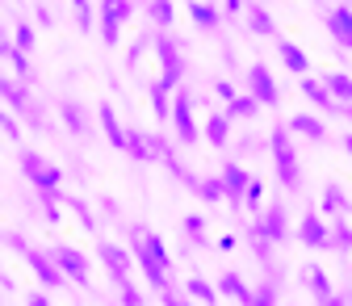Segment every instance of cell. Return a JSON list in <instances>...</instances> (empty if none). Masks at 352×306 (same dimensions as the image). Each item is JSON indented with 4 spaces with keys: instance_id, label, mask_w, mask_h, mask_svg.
<instances>
[{
    "instance_id": "obj_1",
    "label": "cell",
    "mask_w": 352,
    "mask_h": 306,
    "mask_svg": "<svg viewBox=\"0 0 352 306\" xmlns=\"http://www.w3.org/2000/svg\"><path fill=\"white\" fill-rule=\"evenodd\" d=\"M126 235H130V252H135V265L143 269L147 285L155 294H164L172 285V252H168V243L147 227H130Z\"/></svg>"
},
{
    "instance_id": "obj_24",
    "label": "cell",
    "mask_w": 352,
    "mask_h": 306,
    "mask_svg": "<svg viewBox=\"0 0 352 306\" xmlns=\"http://www.w3.org/2000/svg\"><path fill=\"white\" fill-rule=\"evenodd\" d=\"M201 139H206L210 147L223 151V147H227V139H231V118H227V113H210V118H206V126H201Z\"/></svg>"
},
{
    "instance_id": "obj_47",
    "label": "cell",
    "mask_w": 352,
    "mask_h": 306,
    "mask_svg": "<svg viewBox=\"0 0 352 306\" xmlns=\"http://www.w3.org/2000/svg\"><path fill=\"white\" fill-rule=\"evenodd\" d=\"M160 302H164V306H181V302H189V294H176V289L168 285V289L160 294Z\"/></svg>"
},
{
    "instance_id": "obj_7",
    "label": "cell",
    "mask_w": 352,
    "mask_h": 306,
    "mask_svg": "<svg viewBox=\"0 0 352 306\" xmlns=\"http://www.w3.org/2000/svg\"><path fill=\"white\" fill-rule=\"evenodd\" d=\"M135 17V0H101L97 5V25H101V42L118 47L122 42V25Z\"/></svg>"
},
{
    "instance_id": "obj_15",
    "label": "cell",
    "mask_w": 352,
    "mask_h": 306,
    "mask_svg": "<svg viewBox=\"0 0 352 306\" xmlns=\"http://www.w3.org/2000/svg\"><path fill=\"white\" fill-rule=\"evenodd\" d=\"M218 177H223V189H227V201H231V210H235V214H243V189H248V181H252V172H248L243 164L227 160Z\"/></svg>"
},
{
    "instance_id": "obj_27",
    "label": "cell",
    "mask_w": 352,
    "mask_h": 306,
    "mask_svg": "<svg viewBox=\"0 0 352 306\" xmlns=\"http://www.w3.org/2000/svg\"><path fill=\"white\" fill-rule=\"evenodd\" d=\"M302 277H306V285H311V298H315V302H331V294H336V289H331V277H327L319 265H306V269H302Z\"/></svg>"
},
{
    "instance_id": "obj_29",
    "label": "cell",
    "mask_w": 352,
    "mask_h": 306,
    "mask_svg": "<svg viewBox=\"0 0 352 306\" xmlns=\"http://www.w3.org/2000/svg\"><path fill=\"white\" fill-rule=\"evenodd\" d=\"M147 97H151V109H155V122H172V93L164 89L160 80L147 84Z\"/></svg>"
},
{
    "instance_id": "obj_8",
    "label": "cell",
    "mask_w": 352,
    "mask_h": 306,
    "mask_svg": "<svg viewBox=\"0 0 352 306\" xmlns=\"http://www.w3.org/2000/svg\"><path fill=\"white\" fill-rule=\"evenodd\" d=\"M172 130H176L181 147H193L201 139V126L193 122V93H185V89H176V97H172Z\"/></svg>"
},
{
    "instance_id": "obj_20",
    "label": "cell",
    "mask_w": 352,
    "mask_h": 306,
    "mask_svg": "<svg viewBox=\"0 0 352 306\" xmlns=\"http://www.w3.org/2000/svg\"><path fill=\"white\" fill-rule=\"evenodd\" d=\"M97 122H101V130H105V139H109L118 151H126V139H130V130L118 122V113H113V105H109V101H101V105H97Z\"/></svg>"
},
{
    "instance_id": "obj_12",
    "label": "cell",
    "mask_w": 352,
    "mask_h": 306,
    "mask_svg": "<svg viewBox=\"0 0 352 306\" xmlns=\"http://www.w3.org/2000/svg\"><path fill=\"white\" fill-rule=\"evenodd\" d=\"M51 256L59 260V269H63L76 285H84V289L93 285V265H88V256H84L76 243H59V248H51Z\"/></svg>"
},
{
    "instance_id": "obj_18",
    "label": "cell",
    "mask_w": 352,
    "mask_h": 306,
    "mask_svg": "<svg viewBox=\"0 0 352 306\" xmlns=\"http://www.w3.org/2000/svg\"><path fill=\"white\" fill-rule=\"evenodd\" d=\"M323 25H327V34L336 38V47L352 51V9H348V5L327 9V13H323Z\"/></svg>"
},
{
    "instance_id": "obj_46",
    "label": "cell",
    "mask_w": 352,
    "mask_h": 306,
    "mask_svg": "<svg viewBox=\"0 0 352 306\" xmlns=\"http://www.w3.org/2000/svg\"><path fill=\"white\" fill-rule=\"evenodd\" d=\"M214 93H218V101H223V105L239 97V93H235V84H231V80H223V76H218V80H214Z\"/></svg>"
},
{
    "instance_id": "obj_43",
    "label": "cell",
    "mask_w": 352,
    "mask_h": 306,
    "mask_svg": "<svg viewBox=\"0 0 352 306\" xmlns=\"http://www.w3.org/2000/svg\"><path fill=\"white\" fill-rule=\"evenodd\" d=\"M147 47H151V34H143V38H135L126 47V67H139V59L147 55Z\"/></svg>"
},
{
    "instance_id": "obj_42",
    "label": "cell",
    "mask_w": 352,
    "mask_h": 306,
    "mask_svg": "<svg viewBox=\"0 0 352 306\" xmlns=\"http://www.w3.org/2000/svg\"><path fill=\"white\" fill-rule=\"evenodd\" d=\"M72 5H76V25H80V34H88V30L97 25V9L88 5V0H72Z\"/></svg>"
},
{
    "instance_id": "obj_32",
    "label": "cell",
    "mask_w": 352,
    "mask_h": 306,
    "mask_svg": "<svg viewBox=\"0 0 352 306\" xmlns=\"http://www.w3.org/2000/svg\"><path fill=\"white\" fill-rule=\"evenodd\" d=\"M185 294L197 298V302H206V306H214L218 298H223V294H218V285H210L206 277H189V281H185Z\"/></svg>"
},
{
    "instance_id": "obj_11",
    "label": "cell",
    "mask_w": 352,
    "mask_h": 306,
    "mask_svg": "<svg viewBox=\"0 0 352 306\" xmlns=\"http://www.w3.org/2000/svg\"><path fill=\"white\" fill-rule=\"evenodd\" d=\"M168 151H172V143L160 135H147V130H130V139H126V155L143 160V164H164Z\"/></svg>"
},
{
    "instance_id": "obj_23",
    "label": "cell",
    "mask_w": 352,
    "mask_h": 306,
    "mask_svg": "<svg viewBox=\"0 0 352 306\" xmlns=\"http://www.w3.org/2000/svg\"><path fill=\"white\" fill-rule=\"evenodd\" d=\"M243 243L252 248V256H256V265H264V269H273V248H277V243H273V239H264V235L256 231V223H248V227H243Z\"/></svg>"
},
{
    "instance_id": "obj_25",
    "label": "cell",
    "mask_w": 352,
    "mask_h": 306,
    "mask_svg": "<svg viewBox=\"0 0 352 306\" xmlns=\"http://www.w3.org/2000/svg\"><path fill=\"white\" fill-rule=\"evenodd\" d=\"M218 294H223V298H235V302H243V306H256V289H248V281H243L239 273H223V277H218Z\"/></svg>"
},
{
    "instance_id": "obj_26",
    "label": "cell",
    "mask_w": 352,
    "mask_h": 306,
    "mask_svg": "<svg viewBox=\"0 0 352 306\" xmlns=\"http://www.w3.org/2000/svg\"><path fill=\"white\" fill-rule=\"evenodd\" d=\"M243 17H248V30H252V34H260V38H277V21L269 17V9H264V5H248Z\"/></svg>"
},
{
    "instance_id": "obj_49",
    "label": "cell",
    "mask_w": 352,
    "mask_h": 306,
    "mask_svg": "<svg viewBox=\"0 0 352 306\" xmlns=\"http://www.w3.org/2000/svg\"><path fill=\"white\" fill-rule=\"evenodd\" d=\"M243 9H248L243 0H223V13H227V17H243Z\"/></svg>"
},
{
    "instance_id": "obj_33",
    "label": "cell",
    "mask_w": 352,
    "mask_h": 306,
    "mask_svg": "<svg viewBox=\"0 0 352 306\" xmlns=\"http://www.w3.org/2000/svg\"><path fill=\"white\" fill-rule=\"evenodd\" d=\"M147 17L155 21V30H168L176 21V9H172V0H147Z\"/></svg>"
},
{
    "instance_id": "obj_10",
    "label": "cell",
    "mask_w": 352,
    "mask_h": 306,
    "mask_svg": "<svg viewBox=\"0 0 352 306\" xmlns=\"http://www.w3.org/2000/svg\"><path fill=\"white\" fill-rule=\"evenodd\" d=\"M248 93L260 101V109H277V105H281V89H277V80H273V72L264 67L260 59L248 67Z\"/></svg>"
},
{
    "instance_id": "obj_14",
    "label": "cell",
    "mask_w": 352,
    "mask_h": 306,
    "mask_svg": "<svg viewBox=\"0 0 352 306\" xmlns=\"http://www.w3.org/2000/svg\"><path fill=\"white\" fill-rule=\"evenodd\" d=\"M97 256H101V265L109 269V281H126L130 277V265H135V252L122 248V243H97Z\"/></svg>"
},
{
    "instance_id": "obj_19",
    "label": "cell",
    "mask_w": 352,
    "mask_h": 306,
    "mask_svg": "<svg viewBox=\"0 0 352 306\" xmlns=\"http://www.w3.org/2000/svg\"><path fill=\"white\" fill-rule=\"evenodd\" d=\"M289 135H302V139H311V143H327V122L315 118V113H289Z\"/></svg>"
},
{
    "instance_id": "obj_5",
    "label": "cell",
    "mask_w": 352,
    "mask_h": 306,
    "mask_svg": "<svg viewBox=\"0 0 352 306\" xmlns=\"http://www.w3.org/2000/svg\"><path fill=\"white\" fill-rule=\"evenodd\" d=\"M21 177L34 185V193H47V197H59L63 201V181H67V172L59 164H47L38 151H25L21 147Z\"/></svg>"
},
{
    "instance_id": "obj_37",
    "label": "cell",
    "mask_w": 352,
    "mask_h": 306,
    "mask_svg": "<svg viewBox=\"0 0 352 306\" xmlns=\"http://www.w3.org/2000/svg\"><path fill=\"white\" fill-rule=\"evenodd\" d=\"M264 273H269V277H264L260 281V289H256V306H273L281 294H277V265L273 269H264Z\"/></svg>"
},
{
    "instance_id": "obj_53",
    "label": "cell",
    "mask_w": 352,
    "mask_h": 306,
    "mask_svg": "<svg viewBox=\"0 0 352 306\" xmlns=\"http://www.w3.org/2000/svg\"><path fill=\"white\" fill-rule=\"evenodd\" d=\"M214 248H218V252H235V235H223V239H218Z\"/></svg>"
},
{
    "instance_id": "obj_48",
    "label": "cell",
    "mask_w": 352,
    "mask_h": 306,
    "mask_svg": "<svg viewBox=\"0 0 352 306\" xmlns=\"http://www.w3.org/2000/svg\"><path fill=\"white\" fill-rule=\"evenodd\" d=\"M34 25H55V17H51L47 5H38V9H34Z\"/></svg>"
},
{
    "instance_id": "obj_40",
    "label": "cell",
    "mask_w": 352,
    "mask_h": 306,
    "mask_svg": "<svg viewBox=\"0 0 352 306\" xmlns=\"http://www.w3.org/2000/svg\"><path fill=\"white\" fill-rule=\"evenodd\" d=\"M260 201H264V185H260V177H252L248 189H243V210L248 214H260Z\"/></svg>"
},
{
    "instance_id": "obj_45",
    "label": "cell",
    "mask_w": 352,
    "mask_h": 306,
    "mask_svg": "<svg viewBox=\"0 0 352 306\" xmlns=\"http://www.w3.org/2000/svg\"><path fill=\"white\" fill-rule=\"evenodd\" d=\"M0 130H5L13 143H21V122H17V113H13V109H0Z\"/></svg>"
},
{
    "instance_id": "obj_41",
    "label": "cell",
    "mask_w": 352,
    "mask_h": 306,
    "mask_svg": "<svg viewBox=\"0 0 352 306\" xmlns=\"http://www.w3.org/2000/svg\"><path fill=\"white\" fill-rule=\"evenodd\" d=\"M63 201H67V206H72V214L80 218V227H84L88 235H93V231H97V218H93V210H88V206H84L80 197H63Z\"/></svg>"
},
{
    "instance_id": "obj_56",
    "label": "cell",
    "mask_w": 352,
    "mask_h": 306,
    "mask_svg": "<svg viewBox=\"0 0 352 306\" xmlns=\"http://www.w3.org/2000/svg\"><path fill=\"white\" fill-rule=\"evenodd\" d=\"M0 294H5V289H0Z\"/></svg>"
},
{
    "instance_id": "obj_16",
    "label": "cell",
    "mask_w": 352,
    "mask_h": 306,
    "mask_svg": "<svg viewBox=\"0 0 352 306\" xmlns=\"http://www.w3.org/2000/svg\"><path fill=\"white\" fill-rule=\"evenodd\" d=\"M256 231L273 243H289V218H285V206H269L264 214H256Z\"/></svg>"
},
{
    "instance_id": "obj_6",
    "label": "cell",
    "mask_w": 352,
    "mask_h": 306,
    "mask_svg": "<svg viewBox=\"0 0 352 306\" xmlns=\"http://www.w3.org/2000/svg\"><path fill=\"white\" fill-rule=\"evenodd\" d=\"M17 252H21V260L30 265V273L38 277V285H47V289H63V285L72 281V277H67V273L59 269V260L51 256V248H34V243L25 239V243H21Z\"/></svg>"
},
{
    "instance_id": "obj_51",
    "label": "cell",
    "mask_w": 352,
    "mask_h": 306,
    "mask_svg": "<svg viewBox=\"0 0 352 306\" xmlns=\"http://www.w3.org/2000/svg\"><path fill=\"white\" fill-rule=\"evenodd\" d=\"M25 306H51V294H25Z\"/></svg>"
},
{
    "instance_id": "obj_38",
    "label": "cell",
    "mask_w": 352,
    "mask_h": 306,
    "mask_svg": "<svg viewBox=\"0 0 352 306\" xmlns=\"http://www.w3.org/2000/svg\"><path fill=\"white\" fill-rule=\"evenodd\" d=\"M323 214H327V218H331V214H348V197H344L340 185H327V189H323Z\"/></svg>"
},
{
    "instance_id": "obj_44",
    "label": "cell",
    "mask_w": 352,
    "mask_h": 306,
    "mask_svg": "<svg viewBox=\"0 0 352 306\" xmlns=\"http://www.w3.org/2000/svg\"><path fill=\"white\" fill-rule=\"evenodd\" d=\"M118 302H122V306H143L147 298H143L135 285H130V277H126V281H118Z\"/></svg>"
},
{
    "instance_id": "obj_22",
    "label": "cell",
    "mask_w": 352,
    "mask_h": 306,
    "mask_svg": "<svg viewBox=\"0 0 352 306\" xmlns=\"http://www.w3.org/2000/svg\"><path fill=\"white\" fill-rule=\"evenodd\" d=\"M181 235H185V243H189V248H197V252L214 248V243H210V235H206V214H185V218H181Z\"/></svg>"
},
{
    "instance_id": "obj_2",
    "label": "cell",
    "mask_w": 352,
    "mask_h": 306,
    "mask_svg": "<svg viewBox=\"0 0 352 306\" xmlns=\"http://www.w3.org/2000/svg\"><path fill=\"white\" fill-rule=\"evenodd\" d=\"M151 51H155V59H160V84L168 93H176V84L185 80V72H189V63H185V55H181V42H176L168 30H151Z\"/></svg>"
},
{
    "instance_id": "obj_39",
    "label": "cell",
    "mask_w": 352,
    "mask_h": 306,
    "mask_svg": "<svg viewBox=\"0 0 352 306\" xmlns=\"http://www.w3.org/2000/svg\"><path fill=\"white\" fill-rule=\"evenodd\" d=\"M13 42L30 55V51H34V42H38V25H30V21H21V17H17V25H13Z\"/></svg>"
},
{
    "instance_id": "obj_52",
    "label": "cell",
    "mask_w": 352,
    "mask_h": 306,
    "mask_svg": "<svg viewBox=\"0 0 352 306\" xmlns=\"http://www.w3.org/2000/svg\"><path fill=\"white\" fill-rule=\"evenodd\" d=\"M101 210H105L109 218H118V201H113V197H101ZM118 223H122V218H118Z\"/></svg>"
},
{
    "instance_id": "obj_28",
    "label": "cell",
    "mask_w": 352,
    "mask_h": 306,
    "mask_svg": "<svg viewBox=\"0 0 352 306\" xmlns=\"http://www.w3.org/2000/svg\"><path fill=\"white\" fill-rule=\"evenodd\" d=\"M189 21H193L197 30H218V21H223V9L201 5V0H189Z\"/></svg>"
},
{
    "instance_id": "obj_34",
    "label": "cell",
    "mask_w": 352,
    "mask_h": 306,
    "mask_svg": "<svg viewBox=\"0 0 352 306\" xmlns=\"http://www.w3.org/2000/svg\"><path fill=\"white\" fill-rule=\"evenodd\" d=\"M38 210H42V218H38V223H47V227H59V223H63V206H59V197L38 193Z\"/></svg>"
},
{
    "instance_id": "obj_50",
    "label": "cell",
    "mask_w": 352,
    "mask_h": 306,
    "mask_svg": "<svg viewBox=\"0 0 352 306\" xmlns=\"http://www.w3.org/2000/svg\"><path fill=\"white\" fill-rule=\"evenodd\" d=\"M0 289H5V294H17V277H13V273H0Z\"/></svg>"
},
{
    "instance_id": "obj_31",
    "label": "cell",
    "mask_w": 352,
    "mask_h": 306,
    "mask_svg": "<svg viewBox=\"0 0 352 306\" xmlns=\"http://www.w3.org/2000/svg\"><path fill=\"white\" fill-rule=\"evenodd\" d=\"M323 84H327V93H331L336 101H344V105L352 101V76H348V72H327Z\"/></svg>"
},
{
    "instance_id": "obj_4",
    "label": "cell",
    "mask_w": 352,
    "mask_h": 306,
    "mask_svg": "<svg viewBox=\"0 0 352 306\" xmlns=\"http://www.w3.org/2000/svg\"><path fill=\"white\" fill-rule=\"evenodd\" d=\"M0 97H5V105H9L17 118H25V126H30V130H38V135H47V130H51V122H47V109H42V105L30 97V84L0 76Z\"/></svg>"
},
{
    "instance_id": "obj_54",
    "label": "cell",
    "mask_w": 352,
    "mask_h": 306,
    "mask_svg": "<svg viewBox=\"0 0 352 306\" xmlns=\"http://www.w3.org/2000/svg\"><path fill=\"white\" fill-rule=\"evenodd\" d=\"M340 147H344V151H348V160H352V135H344V139H340Z\"/></svg>"
},
{
    "instance_id": "obj_55",
    "label": "cell",
    "mask_w": 352,
    "mask_h": 306,
    "mask_svg": "<svg viewBox=\"0 0 352 306\" xmlns=\"http://www.w3.org/2000/svg\"><path fill=\"white\" fill-rule=\"evenodd\" d=\"M0 243H5V231H0Z\"/></svg>"
},
{
    "instance_id": "obj_35",
    "label": "cell",
    "mask_w": 352,
    "mask_h": 306,
    "mask_svg": "<svg viewBox=\"0 0 352 306\" xmlns=\"http://www.w3.org/2000/svg\"><path fill=\"white\" fill-rule=\"evenodd\" d=\"M197 197H201V201H210V206H214V201H227L223 177H201V181H197Z\"/></svg>"
},
{
    "instance_id": "obj_30",
    "label": "cell",
    "mask_w": 352,
    "mask_h": 306,
    "mask_svg": "<svg viewBox=\"0 0 352 306\" xmlns=\"http://www.w3.org/2000/svg\"><path fill=\"white\" fill-rule=\"evenodd\" d=\"M331 252H340V256L352 252V223L344 214H331Z\"/></svg>"
},
{
    "instance_id": "obj_21",
    "label": "cell",
    "mask_w": 352,
    "mask_h": 306,
    "mask_svg": "<svg viewBox=\"0 0 352 306\" xmlns=\"http://www.w3.org/2000/svg\"><path fill=\"white\" fill-rule=\"evenodd\" d=\"M277 59H281L285 72H294V76H306V72H311V59H306V51L298 47V42H289V38H277Z\"/></svg>"
},
{
    "instance_id": "obj_36",
    "label": "cell",
    "mask_w": 352,
    "mask_h": 306,
    "mask_svg": "<svg viewBox=\"0 0 352 306\" xmlns=\"http://www.w3.org/2000/svg\"><path fill=\"white\" fill-rule=\"evenodd\" d=\"M227 118H256L260 113V101L252 97V93H243V97H235V101H227V109H223Z\"/></svg>"
},
{
    "instance_id": "obj_3",
    "label": "cell",
    "mask_w": 352,
    "mask_h": 306,
    "mask_svg": "<svg viewBox=\"0 0 352 306\" xmlns=\"http://www.w3.org/2000/svg\"><path fill=\"white\" fill-rule=\"evenodd\" d=\"M269 151H273V168H277V181L285 185V193H302V164L289 143V126H273Z\"/></svg>"
},
{
    "instance_id": "obj_17",
    "label": "cell",
    "mask_w": 352,
    "mask_h": 306,
    "mask_svg": "<svg viewBox=\"0 0 352 306\" xmlns=\"http://www.w3.org/2000/svg\"><path fill=\"white\" fill-rule=\"evenodd\" d=\"M55 113L63 118V126L72 130L76 139H88V135H93V126H88V109H84L80 101H72V97H59V101H55Z\"/></svg>"
},
{
    "instance_id": "obj_13",
    "label": "cell",
    "mask_w": 352,
    "mask_h": 306,
    "mask_svg": "<svg viewBox=\"0 0 352 306\" xmlns=\"http://www.w3.org/2000/svg\"><path fill=\"white\" fill-rule=\"evenodd\" d=\"M298 243L302 248H315V252H331V227L323 223V214H302Z\"/></svg>"
},
{
    "instance_id": "obj_9",
    "label": "cell",
    "mask_w": 352,
    "mask_h": 306,
    "mask_svg": "<svg viewBox=\"0 0 352 306\" xmlns=\"http://www.w3.org/2000/svg\"><path fill=\"white\" fill-rule=\"evenodd\" d=\"M298 89H302V97H306V101L319 105L323 113H331V118H352V101H348V105H344V101H336V97L327 93V84H323V80H315L311 72L298 76Z\"/></svg>"
}]
</instances>
